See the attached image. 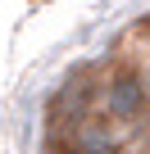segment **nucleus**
<instances>
[{"instance_id":"nucleus-1","label":"nucleus","mask_w":150,"mask_h":154,"mask_svg":"<svg viewBox=\"0 0 150 154\" xmlns=\"http://www.w3.org/2000/svg\"><path fill=\"white\" fill-rule=\"evenodd\" d=\"M100 104H105V113L114 118V122H141L145 118V109H150V82L141 77V68H114L109 77H105V86H100Z\"/></svg>"},{"instance_id":"nucleus-3","label":"nucleus","mask_w":150,"mask_h":154,"mask_svg":"<svg viewBox=\"0 0 150 154\" xmlns=\"http://www.w3.org/2000/svg\"><path fill=\"white\" fill-rule=\"evenodd\" d=\"M91 113V82L82 72H73L68 82L55 91V100H50V122L55 127H73V122H82Z\"/></svg>"},{"instance_id":"nucleus-4","label":"nucleus","mask_w":150,"mask_h":154,"mask_svg":"<svg viewBox=\"0 0 150 154\" xmlns=\"http://www.w3.org/2000/svg\"><path fill=\"white\" fill-rule=\"evenodd\" d=\"M145 32H150V18H145Z\"/></svg>"},{"instance_id":"nucleus-2","label":"nucleus","mask_w":150,"mask_h":154,"mask_svg":"<svg viewBox=\"0 0 150 154\" xmlns=\"http://www.w3.org/2000/svg\"><path fill=\"white\" fill-rule=\"evenodd\" d=\"M123 122L114 118H82L64 127V154H123Z\"/></svg>"}]
</instances>
